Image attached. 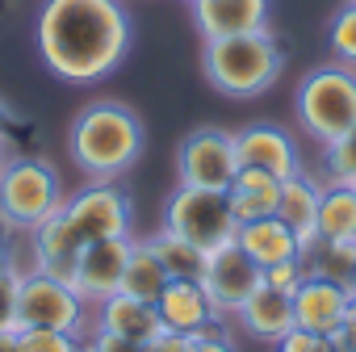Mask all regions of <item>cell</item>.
Returning <instances> with one entry per match:
<instances>
[{"label": "cell", "mask_w": 356, "mask_h": 352, "mask_svg": "<svg viewBox=\"0 0 356 352\" xmlns=\"http://www.w3.org/2000/svg\"><path fill=\"white\" fill-rule=\"evenodd\" d=\"M34 42L51 76L97 84L126 59L134 22L126 0H42Z\"/></svg>", "instance_id": "1"}, {"label": "cell", "mask_w": 356, "mask_h": 352, "mask_svg": "<svg viewBox=\"0 0 356 352\" xmlns=\"http://www.w3.org/2000/svg\"><path fill=\"white\" fill-rule=\"evenodd\" d=\"M67 151L84 181H122L143 155V118L118 97H97L72 118Z\"/></svg>", "instance_id": "2"}, {"label": "cell", "mask_w": 356, "mask_h": 352, "mask_svg": "<svg viewBox=\"0 0 356 352\" xmlns=\"http://www.w3.org/2000/svg\"><path fill=\"white\" fill-rule=\"evenodd\" d=\"M202 72L222 97L248 101V97H260L277 84V76L285 72V47L277 42L273 30L210 38L202 47Z\"/></svg>", "instance_id": "3"}, {"label": "cell", "mask_w": 356, "mask_h": 352, "mask_svg": "<svg viewBox=\"0 0 356 352\" xmlns=\"http://www.w3.org/2000/svg\"><path fill=\"white\" fill-rule=\"evenodd\" d=\"M67 202L63 176L42 155H9L0 168V218L17 235H30L47 214H55Z\"/></svg>", "instance_id": "4"}, {"label": "cell", "mask_w": 356, "mask_h": 352, "mask_svg": "<svg viewBox=\"0 0 356 352\" xmlns=\"http://www.w3.org/2000/svg\"><path fill=\"white\" fill-rule=\"evenodd\" d=\"M293 105H298L302 130L318 147L331 143V138H339L356 122V67L331 59V63L306 72L302 84H298Z\"/></svg>", "instance_id": "5"}, {"label": "cell", "mask_w": 356, "mask_h": 352, "mask_svg": "<svg viewBox=\"0 0 356 352\" xmlns=\"http://www.w3.org/2000/svg\"><path fill=\"white\" fill-rule=\"evenodd\" d=\"M163 227L172 235L189 239L193 248H202L206 256L235 243L239 235V218L231 210L227 189H189V185H176L168 206H163Z\"/></svg>", "instance_id": "6"}, {"label": "cell", "mask_w": 356, "mask_h": 352, "mask_svg": "<svg viewBox=\"0 0 356 352\" xmlns=\"http://www.w3.org/2000/svg\"><path fill=\"white\" fill-rule=\"evenodd\" d=\"M17 327H47V331H67V335L84 339L92 327V306L80 298L76 285L55 281L47 273H34V269H22Z\"/></svg>", "instance_id": "7"}, {"label": "cell", "mask_w": 356, "mask_h": 352, "mask_svg": "<svg viewBox=\"0 0 356 352\" xmlns=\"http://www.w3.org/2000/svg\"><path fill=\"white\" fill-rule=\"evenodd\" d=\"M239 172L235 134L222 126H197L176 147V185L189 189H227Z\"/></svg>", "instance_id": "8"}, {"label": "cell", "mask_w": 356, "mask_h": 352, "mask_svg": "<svg viewBox=\"0 0 356 352\" xmlns=\"http://www.w3.org/2000/svg\"><path fill=\"white\" fill-rule=\"evenodd\" d=\"M67 214L80 227V235L92 239H126L134 223V202L118 181H88L76 193H67Z\"/></svg>", "instance_id": "9"}, {"label": "cell", "mask_w": 356, "mask_h": 352, "mask_svg": "<svg viewBox=\"0 0 356 352\" xmlns=\"http://www.w3.org/2000/svg\"><path fill=\"white\" fill-rule=\"evenodd\" d=\"M197 281H202L206 298L214 302V310L222 319H235V310L256 294V285L264 281V273H260V264L239 243H227V248H218V252L206 256Z\"/></svg>", "instance_id": "10"}, {"label": "cell", "mask_w": 356, "mask_h": 352, "mask_svg": "<svg viewBox=\"0 0 356 352\" xmlns=\"http://www.w3.org/2000/svg\"><path fill=\"white\" fill-rule=\"evenodd\" d=\"M26 239H30V269L34 273H47L55 281H67V285L76 281V264H80V252H84L88 239L72 223L67 206H59L55 214H47Z\"/></svg>", "instance_id": "11"}, {"label": "cell", "mask_w": 356, "mask_h": 352, "mask_svg": "<svg viewBox=\"0 0 356 352\" xmlns=\"http://www.w3.org/2000/svg\"><path fill=\"white\" fill-rule=\"evenodd\" d=\"M235 155H239L243 168H264V172L277 176V181L302 172L298 138L285 126H273V122H252V126L235 130Z\"/></svg>", "instance_id": "12"}, {"label": "cell", "mask_w": 356, "mask_h": 352, "mask_svg": "<svg viewBox=\"0 0 356 352\" xmlns=\"http://www.w3.org/2000/svg\"><path fill=\"white\" fill-rule=\"evenodd\" d=\"M155 310L163 319V331H176V335H197V331L222 327V314L214 310L197 277H172L163 294L155 298Z\"/></svg>", "instance_id": "13"}, {"label": "cell", "mask_w": 356, "mask_h": 352, "mask_svg": "<svg viewBox=\"0 0 356 352\" xmlns=\"http://www.w3.org/2000/svg\"><path fill=\"white\" fill-rule=\"evenodd\" d=\"M126 256H130V235L126 239H92V243H84L72 285L80 289V298L88 306H97V302H105L109 294L122 289Z\"/></svg>", "instance_id": "14"}, {"label": "cell", "mask_w": 356, "mask_h": 352, "mask_svg": "<svg viewBox=\"0 0 356 352\" xmlns=\"http://www.w3.org/2000/svg\"><path fill=\"white\" fill-rule=\"evenodd\" d=\"M348 302H352L348 285L306 273V281L293 289V323L306 331H318V335H335L339 323L348 319Z\"/></svg>", "instance_id": "15"}, {"label": "cell", "mask_w": 356, "mask_h": 352, "mask_svg": "<svg viewBox=\"0 0 356 352\" xmlns=\"http://www.w3.org/2000/svg\"><path fill=\"white\" fill-rule=\"evenodd\" d=\"M193 26L206 42L268 30V0H193Z\"/></svg>", "instance_id": "16"}, {"label": "cell", "mask_w": 356, "mask_h": 352, "mask_svg": "<svg viewBox=\"0 0 356 352\" xmlns=\"http://www.w3.org/2000/svg\"><path fill=\"white\" fill-rule=\"evenodd\" d=\"M92 327H105V331H118L134 344H151L155 335H163V319L155 310V302H143L134 294H109L105 302L92 306Z\"/></svg>", "instance_id": "17"}, {"label": "cell", "mask_w": 356, "mask_h": 352, "mask_svg": "<svg viewBox=\"0 0 356 352\" xmlns=\"http://www.w3.org/2000/svg\"><path fill=\"white\" fill-rule=\"evenodd\" d=\"M235 323L252 335V339H260V344H277L285 331H293L298 323H293V294H285V289H273V285H256V294L235 310Z\"/></svg>", "instance_id": "18"}, {"label": "cell", "mask_w": 356, "mask_h": 352, "mask_svg": "<svg viewBox=\"0 0 356 352\" xmlns=\"http://www.w3.org/2000/svg\"><path fill=\"white\" fill-rule=\"evenodd\" d=\"M318 198H323V181H318V176H310L306 168L281 181L277 218H281V223H285V227L298 235L302 252H306V248L318 239V231H314V223H318Z\"/></svg>", "instance_id": "19"}, {"label": "cell", "mask_w": 356, "mask_h": 352, "mask_svg": "<svg viewBox=\"0 0 356 352\" xmlns=\"http://www.w3.org/2000/svg\"><path fill=\"white\" fill-rule=\"evenodd\" d=\"M235 243L260 264V273L268 269V264H281V260H293V256H302V243H298V235L277 218V214H268V218H256V223H239V235H235Z\"/></svg>", "instance_id": "20"}, {"label": "cell", "mask_w": 356, "mask_h": 352, "mask_svg": "<svg viewBox=\"0 0 356 352\" xmlns=\"http://www.w3.org/2000/svg\"><path fill=\"white\" fill-rule=\"evenodd\" d=\"M227 198H231V210L239 223H256V218H268L277 214V202H281V181L264 168H243L235 172V181L227 185Z\"/></svg>", "instance_id": "21"}, {"label": "cell", "mask_w": 356, "mask_h": 352, "mask_svg": "<svg viewBox=\"0 0 356 352\" xmlns=\"http://www.w3.org/2000/svg\"><path fill=\"white\" fill-rule=\"evenodd\" d=\"M314 231L331 243H356V185H323Z\"/></svg>", "instance_id": "22"}, {"label": "cell", "mask_w": 356, "mask_h": 352, "mask_svg": "<svg viewBox=\"0 0 356 352\" xmlns=\"http://www.w3.org/2000/svg\"><path fill=\"white\" fill-rule=\"evenodd\" d=\"M168 281L172 277L159 264V256L147 248V239H130V256H126V273H122V294H134L143 302H155Z\"/></svg>", "instance_id": "23"}, {"label": "cell", "mask_w": 356, "mask_h": 352, "mask_svg": "<svg viewBox=\"0 0 356 352\" xmlns=\"http://www.w3.org/2000/svg\"><path fill=\"white\" fill-rule=\"evenodd\" d=\"M147 248L159 256V264L168 269V277H202V264H206V252L193 248L189 239L172 235L168 227H159L155 235H147Z\"/></svg>", "instance_id": "24"}, {"label": "cell", "mask_w": 356, "mask_h": 352, "mask_svg": "<svg viewBox=\"0 0 356 352\" xmlns=\"http://www.w3.org/2000/svg\"><path fill=\"white\" fill-rule=\"evenodd\" d=\"M302 260H306V273H314V277H331V281L348 285V281H352V269H356V243L314 239V243L302 252Z\"/></svg>", "instance_id": "25"}, {"label": "cell", "mask_w": 356, "mask_h": 352, "mask_svg": "<svg viewBox=\"0 0 356 352\" xmlns=\"http://www.w3.org/2000/svg\"><path fill=\"white\" fill-rule=\"evenodd\" d=\"M323 185H356V122L323 143Z\"/></svg>", "instance_id": "26"}, {"label": "cell", "mask_w": 356, "mask_h": 352, "mask_svg": "<svg viewBox=\"0 0 356 352\" xmlns=\"http://www.w3.org/2000/svg\"><path fill=\"white\" fill-rule=\"evenodd\" d=\"M327 47H331L335 63H348V67H356V0H348V5H343L335 17H331Z\"/></svg>", "instance_id": "27"}, {"label": "cell", "mask_w": 356, "mask_h": 352, "mask_svg": "<svg viewBox=\"0 0 356 352\" xmlns=\"http://www.w3.org/2000/svg\"><path fill=\"white\" fill-rule=\"evenodd\" d=\"M17 344H22V352H84L80 335L47 331V327H17Z\"/></svg>", "instance_id": "28"}, {"label": "cell", "mask_w": 356, "mask_h": 352, "mask_svg": "<svg viewBox=\"0 0 356 352\" xmlns=\"http://www.w3.org/2000/svg\"><path fill=\"white\" fill-rule=\"evenodd\" d=\"M17 294H22V264L0 269V331H17Z\"/></svg>", "instance_id": "29"}, {"label": "cell", "mask_w": 356, "mask_h": 352, "mask_svg": "<svg viewBox=\"0 0 356 352\" xmlns=\"http://www.w3.org/2000/svg\"><path fill=\"white\" fill-rule=\"evenodd\" d=\"M273 348L277 352H335V339L331 335H318V331H306V327H293Z\"/></svg>", "instance_id": "30"}, {"label": "cell", "mask_w": 356, "mask_h": 352, "mask_svg": "<svg viewBox=\"0 0 356 352\" xmlns=\"http://www.w3.org/2000/svg\"><path fill=\"white\" fill-rule=\"evenodd\" d=\"M302 281H306V260H302V256H293V260H281V264H268V269H264V285H273V289L293 294Z\"/></svg>", "instance_id": "31"}, {"label": "cell", "mask_w": 356, "mask_h": 352, "mask_svg": "<svg viewBox=\"0 0 356 352\" xmlns=\"http://www.w3.org/2000/svg\"><path fill=\"white\" fill-rule=\"evenodd\" d=\"M84 352H147L143 344L118 335V331H105V327H88L84 335Z\"/></svg>", "instance_id": "32"}, {"label": "cell", "mask_w": 356, "mask_h": 352, "mask_svg": "<svg viewBox=\"0 0 356 352\" xmlns=\"http://www.w3.org/2000/svg\"><path fill=\"white\" fill-rule=\"evenodd\" d=\"M189 352H235V344L222 335V327H210V331L189 335Z\"/></svg>", "instance_id": "33"}, {"label": "cell", "mask_w": 356, "mask_h": 352, "mask_svg": "<svg viewBox=\"0 0 356 352\" xmlns=\"http://www.w3.org/2000/svg\"><path fill=\"white\" fill-rule=\"evenodd\" d=\"M9 264H17V231L0 218V269H9Z\"/></svg>", "instance_id": "34"}, {"label": "cell", "mask_w": 356, "mask_h": 352, "mask_svg": "<svg viewBox=\"0 0 356 352\" xmlns=\"http://www.w3.org/2000/svg\"><path fill=\"white\" fill-rule=\"evenodd\" d=\"M147 352H189V335H176V331H163L147 344Z\"/></svg>", "instance_id": "35"}, {"label": "cell", "mask_w": 356, "mask_h": 352, "mask_svg": "<svg viewBox=\"0 0 356 352\" xmlns=\"http://www.w3.org/2000/svg\"><path fill=\"white\" fill-rule=\"evenodd\" d=\"M331 339H335V352H356V323H352V319H343V323H339V331H335Z\"/></svg>", "instance_id": "36"}, {"label": "cell", "mask_w": 356, "mask_h": 352, "mask_svg": "<svg viewBox=\"0 0 356 352\" xmlns=\"http://www.w3.org/2000/svg\"><path fill=\"white\" fill-rule=\"evenodd\" d=\"M13 126H17V113H13L5 101H0V134H13Z\"/></svg>", "instance_id": "37"}, {"label": "cell", "mask_w": 356, "mask_h": 352, "mask_svg": "<svg viewBox=\"0 0 356 352\" xmlns=\"http://www.w3.org/2000/svg\"><path fill=\"white\" fill-rule=\"evenodd\" d=\"M0 352H22V344H17V331H0Z\"/></svg>", "instance_id": "38"}, {"label": "cell", "mask_w": 356, "mask_h": 352, "mask_svg": "<svg viewBox=\"0 0 356 352\" xmlns=\"http://www.w3.org/2000/svg\"><path fill=\"white\" fill-rule=\"evenodd\" d=\"M9 155H13V138H9V134H0V168L9 163Z\"/></svg>", "instance_id": "39"}, {"label": "cell", "mask_w": 356, "mask_h": 352, "mask_svg": "<svg viewBox=\"0 0 356 352\" xmlns=\"http://www.w3.org/2000/svg\"><path fill=\"white\" fill-rule=\"evenodd\" d=\"M348 289H352V294H356V269H352V281H348Z\"/></svg>", "instance_id": "40"}, {"label": "cell", "mask_w": 356, "mask_h": 352, "mask_svg": "<svg viewBox=\"0 0 356 352\" xmlns=\"http://www.w3.org/2000/svg\"><path fill=\"white\" fill-rule=\"evenodd\" d=\"M189 5H193V0H189Z\"/></svg>", "instance_id": "41"}]
</instances>
